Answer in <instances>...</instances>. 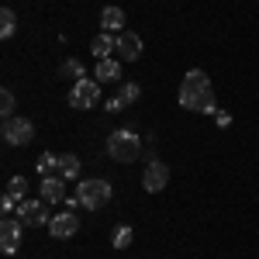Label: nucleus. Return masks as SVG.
Returning a JSON list of instances; mask_svg holds the SVG:
<instances>
[{
  "label": "nucleus",
  "mask_w": 259,
  "mask_h": 259,
  "mask_svg": "<svg viewBox=\"0 0 259 259\" xmlns=\"http://www.w3.org/2000/svg\"><path fill=\"white\" fill-rule=\"evenodd\" d=\"M59 73H62V76H73V80H80V76H83V66H80L76 59H66V62L59 66Z\"/></svg>",
  "instance_id": "19"
},
{
  "label": "nucleus",
  "mask_w": 259,
  "mask_h": 259,
  "mask_svg": "<svg viewBox=\"0 0 259 259\" xmlns=\"http://www.w3.org/2000/svg\"><path fill=\"white\" fill-rule=\"evenodd\" d=\"M121 107H124V100H121V97H111V100H107V111H121Z\"/></svg>",
  "instance_id": "24"
},
{
  "label": "nucleus",
  "mask_w": 259,
  "mask_h": 259,
  "mask_svg": "<svg viewBox=\"0 0 259 259\" xmlns=\"http://www.w3.org/2000/svg\"><path fill=\"white\" fill-rule=\"evenodd\" d=\"M56 169H59V156H52V152L38 156V173H41V177H52Z\"/></svg>",
  "instance_id": "18"
},
{
  "label": "nucleus",
  "mask_w": 259,
  "mask_h": 259,
  "mask_svg": "<svg viewBox=\"0 0 259 259\" xmlns=\"http://www.w3.org/2000/svg\"><path fill=\"white\" fill-rule=\"evenodd\" d=\"M76 173H80V159H76L73 152L59 156V177H66V180H76Z\"/></svg>",
  "instance_id": "16"
},
{
  "label": "nucleus",
  "mask_w": 259,
  "mask_h": 259,
  "mask_svg": "<svg viewBox=\"0 0 259 259\" xmlns=\"http://www.w3.org/2000/svg\"><path fill=\"white\" fill-rule=\"evenodd\" d=\"M139 94H142L139 83H121V94H118V97L124 100V104H132V100H139Z\"/></svg>",
  "instance_id": "20"
},
{
  "label": "nucleus",
  "mask_w": 259,
  "mask_h": 259,
  "mask_svg": "<svg viewBox=\"0 0 259 259\" xmlns=\"http://www.w3.org/2000/svg\"><path fill=\"white\" fill-rule=\"evenodd\" d=\"M166 183H169V166L162 159H152L145 166V173H142V187L149 194H159V190H166Z\"/></svg>",
  "instance_id": "7"
},
{
  "label": "nucleus",
  "mask_w": 259,
  "mask_h": 259,
  "mask_svg": "<svg viewBox=\"0 0 259 259\" xmlns=\"http://www.w3.org/2000/svg\"><path fill=\"white\" fill-rule=\"evenodd\" d=\"M100 31H107V35H114V31H124V11L121 7H104L100 11Z\"/></svg>",
  "instance_id": "12"
},
{
  "label": "nucleus",
  "mask_w": 259,
  "mask_h": 259,
  "mask_svg": "<svg viewBox=\"0 0 259 259\" xmlns=\"http://www.w3.org/2000/svg\"><path fill=\"white\" fill-rule=\"evenodd\" d=\"M80 232V214L76 211H66V214H52V221H49V235L52 239H73Z\"/></svg>",
  "instance_id": "8"
},
{
  "label": "nucleus",
  "mask_w": 259,
  "mask_h": 259,
  "mask_svg": "<svg viewBox=\"0 0 259 259\" xmlns=\"http://www.w3.org/2000/svg\"><path fill=\"white\" fill-rule=\"evenodd\" d=\"M35 139V121L28 118H7L4 121V142L7 145H28Z\"/></svg>",
  "instance_id": "5"
},
{
  "label": "nucleus",
  "mask_w": 259,
  "mask_h": 259,
  "mask_svg": "<svg viewBox=\"0 0 259 259\" xmlns=\"http://www.w3.org/2000/svg\"><path fill=\"white\" fill-rule=\"evenodd\" d=\"M118 49V38L114 35H107V31H100L97 38L90 41V52L97 56V59H111V52Z\"/></svg>",
  "instance_id": "14"
},
{
  "label": "nucleus",
  "mask_w": 259,
  "mask_h": 259,
  "mask_svg": "<svg viewBox=\"0 0 259 259\" xmlns=\"http://www.w3.org/2000/svg\"><path fill=\"white\" fill-rule=\"evenodd\" d=\"M24 190H28L24 177H11V180H7V190H4V194H11V197L21 204V200H24Z\"/></svg>",
  "instance_id": "17"
},
{
  "label": "nucleus",
  "mask_w": 259,
  "mask_h": 259,
  "mask_svg": "<svg viewBox=\"0 0 259 259\" xmlns=\"http://www.w3.org/2000/svg\"><path fill=\"white\" fill-rule=\"evenodd\" d=\"M104 149H107V156L114 162H132L139 159V139H135V132L132 128H118V132H111L107 142H104Z\"/></svg>",
  "instance_id": "3"
},
{
  "label": "nucleus",
  "mask_w": 259,
  "mask_h": 259,
  "mask_svg": "<svg viewBox=\"0 0 259 259\" xmlns=\"http://www.w3.org/2000/svg\"><path fill=\"white\" fill-rule=\"evenodd\" d=\"M41 200H49V204H59L66 200V177H41Z\"/></svg>",
  "instance_id": "11"
},
{
  "label": "nucleus",
  "mask_w": 259,
  "mask_h": 259,
  "mask_svg": "<svg viewBox=\"0 0 259 259\" xmlns=\"http://www.w3.org/2000/svg\"><path fill=\"white\" fill-rule=\"evenodd\" d=\"M0 111H4V121L14 118V94H11V90H4V94H0Z\"/></svg>",
  "instance_id": "22"
},
{
  "label": "nucleus",
  "mask_w": 259,
  "mask_h": 259,
  "mask_svg": "<svg viewBox=\"0 0 259 259\" xmlns=\"http://www.w3.org/2000/svg\"><path fill=\"white\" fill-rule=\"evenodd\" d=\"M0 249H4V256H14L21 249V218L0 221Z\"/></svg>",
  "instance_id": "9"
},
{
  "label": "nucleus",
  "mask_w": 259,
  "mask_h": 259,
  "mask_svg": "<svg viewBox=\"0 0 259 259\" xmlns=\"http://www.w3.org/2000/svg\"><path fill=\"white\" fill-rule=\"evenodd\" d=\"M97 100H100V83L97 80H76L73 83V90H69V104H73V107L87 111V107H94Z\"/></svg>",
  "instance_id": "6"
},
{
  "label": "nucleus",
  "mask_w": 259,
  "mask_h": 259,
  "mask_svg": "<svg viewBox=\"0 0 259 259\" xmlns=\"http://www.w3.org/2000/svg\"><path fill=\"white\" fill-rule=\"evenodd\" d=\"M97 83H118L121 80V62L118 59H97Z\"/></svg>",
  "instance_id": "13"
},
{
  "label": "nucleus",
  "mask_w": 259,
  "mask_h": 259,
  "mask_svg": "<svg viewBox=\"0 0 259 259\" xmlns=\"http://www.w3.org/2000/svg\"><path fill=\"white\" fill-rule=\"evenodd\" d=\"M18 218L21 225H28V228H38V225H49L52 221V214H49V200H21L18 204Z\"/></svg>",
  "instance_id": "4"
},
{
  "label": "nucleus",
  "mask_w": 259,
  "mask_h": 259,
  "mask_svg": "<svg viewBox=\"0 0 259 259\" xmlns=\"http://www.w3.org/2000/svg\"><path fill=\"white\" fill-rule=\"evenodd\" d=\"M107 200H111V183H107V180H83L80 187H76V197L69 200V207H73V211H76V207L97 211Z\"/></svg>",
  "instance_id": "2"
},
{
  "label": "nucleus",
  "mask_w": 259,
  "mask_h": 259,
  "mask_svg": "<svg viewBox=\"0 0 259 259\" xmlns=\"http://www.w3.org/2000/svg\"><path fill=\"white\" fill-rule=\"evenodd\" d=\"M118 56L124 62H135L142 56V38L135 35V31H121L118 35Z\"/></svg>",
  "instance_id": "10"
},
{
  "label": "nucleus",
  "mask_w": 259,
  "mask_h": 259,
  "mask_svg": "<svg viewBox=\"0 0 259 259\" xmlns=\"http://www.w3.org/2000/svg\"><path fill=\"white\" fill-rule=\"evenodd\" d=\"M180 104L187 111H197V114H214L218 111V100H214V90H211V80L204 69H190L183 76V87H180Z\"/></svg>",
  "instance_id": "1"
},
{
  "label": "nucleus",
  "mask_w": 259,
  "mask_h": 259,
  "mask_svg": "<svg viewBox=\"0 0 259 259\" xmlns=\"http://www.w3.org/2000/svg\"><path fill=\"white\" fill-rule=\"evenodd\" d=\"M14 31H18V14L11 7H4L0 11V38H11Z\"/></svg>",
  "instance_id": "15"
},
{
  "label": "nucleus",
  "mask_w": 259,
  "mask_h": 259,
  "mask_svg": "<svg viewBox=\"0 0 259 259\" xmlns=\"http://www.w3.org/2000/svg\"><path fill=\"white\" fill-rule=\"evenodd\" d=\"M128 245H132V228L121 225L118 232H114V249H128Z\"/></svg>",
  "instance_id": "21"
},
{
  "label": "nucleus",
  "mask_w": 259,
  "mask_h": 259,
  "mask_svg": "<svg viewBox=\"0 0 259 259\" xmlns=\"http://www.w3.org/2000/svg\"><path fill=\"white\" fill-rule=\"evenodd\" d=\"M0 207H4V211H18V200L11 197V194H4V197H0Z\"/></svg>",
  "instance_id": "23"
}]
</instances>
